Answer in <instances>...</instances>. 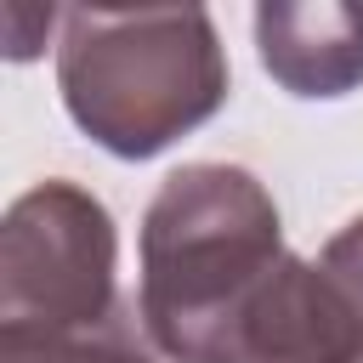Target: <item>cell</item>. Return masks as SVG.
Instances as JSON below:
<instances>
[{
	"label": "cell",
	"mask_w": 363,
	"mask_h": 363,
	"mask_svg": "<svg viewBox=\"0 0 363 363\" xmlns=\"http://www.w3.org/2000/svg\"><path fill=\"white\" fill-rule=\"evenodd\" d=\"M335 278H340V289L352 295V306L363 312V216H352L329 244H323V255H318Z\"/></svg>",
	"instance_id": "8992f818"
},
{
	"label": "cell",
	"mask_w": 363,
	"mask_h": 363,
	"mask_svg": "<svg viewBox=\"0 0 363 363\" xmlns=\"http://www.w3.org/2000/svg\"><path fill=\"white\" fill-rule=\"evenodd\" d=\"M289 261L278 204L244 164H182L142 216V335L164 363H233Z\"/></svg>",
	"instance_id": "6da1fadb"
},
{
	"label": "cell",
	"mask_w": 363,
	"mask_h": 363,
	"mask_svg": "<svg viewBox=\"0 0 363 363\" xmlns=\"http://www.w3.org/2000/svg\"><path fill=\"white\" fill-rule=\"evenodd\" d=\"M0 363H164V352L119 306L108 323L74 335H0Z\"/></svg>",
	"instance_id": "5b68a950"
},
{
	"label": "cell",
	"mask_w": 363,
	"mask_h": 363,
	"mask_svg": "<svg viewBox=\"0 0 363 363\" xmlns=\"http://www.w3.org/2000/svg\"><path fill=\"white\" fill-rule=\"evenodd\" d=\"M255 45L289 96H346L363 79V6L267 0L255 11Z\"/></svg>",
	"instance_id": "277c9868"
},
{
	"label": "cell",
	"mask_w": 363,
	"mask_h": 363,
	"mask_svg": "<svg viewBox=\"0 0 363 363\" xmlns=\"http://www.w3.org/2000/svg\"><path fill=\"white\" fill-rule=\"evenodd\" d=\"M57 85L96 147L153 159L227 102V51L204 6H74L62 17Z\"/></svg>",
	"instance_id": "7a4b0ae2"
},
{
	"label": "cell",
	"mask_w": 363,
	"mask_h": 363,
	"mask_svg": "<svg viewBox=\"0 0 363 363\" xmlns=\"http://www.w3.org/2000/svg\"><path fill=\"white\" fill-rule=\"evenodd\" d=\"M113 216L79 182H40L0 227V335H74L119 312Z\"/></svg>",
	"instance_id": "3957f363"
}]
</instances>
